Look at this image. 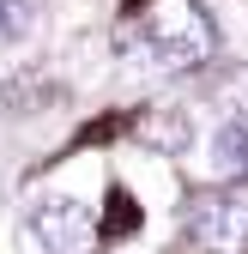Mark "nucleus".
Wrapping results in <instances>:
<instances>
[{
    "label": "nucleus",
    "instance_id": "obj_7",
    "mask_svg": "<svg viewBox=\"0 0 248 254\" xmlns=\"http://www.w3.org/2000/svg\"><path fill=\"white\" fill-rule=\"evenodd\" d=\"M133 224H139L133 194H127V188H115V194H109V236H133Z\"/></svg>",
    "mask_w": 248,
    "mask_h": 254
},
{
    "label": "nucleus",
    "instance_id": "obj_2",
    "mask_svg": "<svg viewBox=\"0 0 248 254\" xmlns=\"http://www.w3.org/2000/svg\"><path fill=\"white\" fill-rule=\"evenodd\" d=\"M30 236H37L43 254H97L109 230L97 224V212L79 206V200H43L30 212Z\"/></svg>",
    "mask_w": 248,
    "mask_h": 254
},
{
    "label": "nucleus",
    "instance_id": "obj_3",
    "mask_svg": "<svg viewBox=\"0 0 248 254\" xmlns=\"http://www.w3.org/2000/svg\"><path fill=\"white\" fill-rule=\"evenodd\" d=\"M188 242L206 254H242L248 248V200L236 194H200L188 212Z\"/></svg>",
    "mask_w": 248,
    "mask_h": 254
},
{
    "label": "nucleus",
    "instance_id": "obj_4",
    "mask_svg": "<svg viewBox=\"0 0 248 254\" xmlns=\"http://www.w3.org/2000/svg\"><path fill=\"white\" fill-rule=\"evenodd\" d=\"M212 182H248V121H224L212 133Z\"/></svg>",
    "mask_w": 248,
    "mask_h": 254
},
{
    "label": "nucleus",
    "instance_id": "obj_1",
    "mask_svg": "<svg viewBox=\"0 0 248 254\" xmlns=\"http://www.w3.org/2000/svg\"><path fill=\"white\" fill-rule=\"evenodd\" d=\"M133 43L164 73H194L218 55V24L200 0H133Z\"/></svg>",
    "mask_w": 248,
    "mask_h": 254
},
{
    "label": "nucleus",
    "instance_id": "obj_6",
    "mask_svg": "<svg viewBox=\"0 0 248 254\" xmlns=\"http://www.w3.org/2000/svg\"><path fill=\"white\" fill-rule=\"evenodd\" d=\"M49 18V0H0V37L6 43H30Z\"/></svg>",
    "mask_w": 248,
    "mask_h": 254
},
{
    "label": "nucleus",
    "instance_id": "obj_5",
    "mask_svg": "<svg viewBox=\"0 0 248 254\" xmlns=\"http://www.w3.org/2000/svg\"><path fill=\"white\" fill-rule=\"evenodd\" d=\"M133 127H139V145H151V151H170V157H182V151L194 145V133H188V115H182V109H145Z\"/></svg>",
    "mask_w": 248,
    "mask_h": 254
}]
</instances>
